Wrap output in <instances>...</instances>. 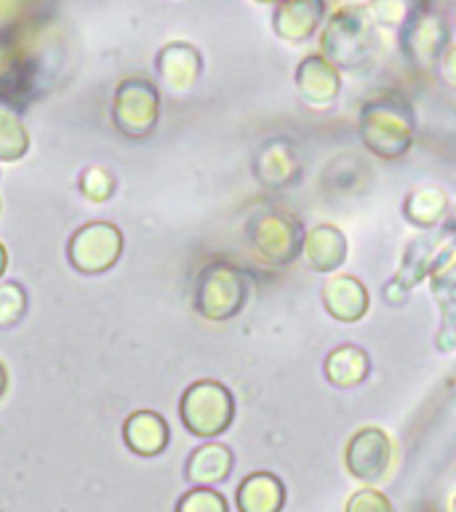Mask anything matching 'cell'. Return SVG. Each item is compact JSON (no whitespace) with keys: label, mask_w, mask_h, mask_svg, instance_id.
I'll return each mask as SVG.
<instances>
[{"label":"cell","mask_w":456,"mask_h":512,"mask_svg":"<svg viewBox=\"0 0 456 512\" xmlns=\"http://www.w3.org/2000/svg\"><path fill=\"white\" fill-rule=\"evenodd\" d=\"M326 0H280L272 11V32L291 46L307 43L326 24Z\"/></svg>","instance_id":"obj_12"},{"label":"cell","mask_w":456,"mask_h":512,"mask_svg":"<svg viewBox=\"0 0 456 512\" xmlns=\"http://www.w3.org/2000/svg\"><path fill=\"white\" fill-rule=\"evenodd\" d=\"M155 67H158L160 80L171 91H190L198 83L200 72H203V56L190 43L176 40V43H168V46L160 48Z\"/></svg>","instance_id":"obj_16"},{"label":"cell","mask_w":456,"mask_h":512,"mask_svg":"<svg viewBox=\"0 0 456 512\" xmlns=\"http://www.w3.org/2000/svg\"><path fill=\"white\" fill-rule=\"evenodd\" d=\"M294 86L299 99L310 110H328L342 94V72L336 70L320 51H315L296 64Z\"/></svg>","instance_id":"obj_11"},{"label":"cell","mask_w":456,"mask_h":512,"mask_svg":"<svg viewBox=\"0 0 456 512\" xmlns=\"http://www.w3.org/2000/svg\"><path fill=\"white\" fill-rule=\"evenodd\" d=\"M360 142L376 158L398 160L414 147L416 112L400 91H379L360 107Z\"/></svg>","instance_id":"obj_1"},{"label":"cell","mask_w":456,"mask_h":512,"mask_svg":"<svg viewBox=\"0 0 456 512\" xmlns=\"http://www.w3.org/2000/svg\"><path fill=\"white\" fill-rule=\"evenodd\" d=\"M240 512H280L286 507V486L275 472H251L235 494Z\"/></svg>","instance_id":"obj_18"},{"label":"cell","mask_w":456,"mask_h":512,"mask_svg":"<svg viewBox=\"0 0 456 512\" xmlns=\"http://www.w3.org/2000/svg\"><path fill=\"white\" fill-rule=\"evenodd\" d=\"M246 240L251 254L262 264L283 267L302 254L304 232L294 216L283 208H262L246 224Z\"/></svg>","instance_id":"obj_3"},{"label":"cell","mask_w":456,"mask_h":512,"mask_svg":"<svg viewBox=\"0 0 456 512\" xmlns=\"http://www.w3.org/2000/svg\"><path fill=\"white\" fill-rule=\"evenodd\" d=\"M256 176L264 187H272V190H280V187H288L299 176V155H296V147L288 139H270L264 144L259 155H256Z\"/></svg>","instance_id":"obj_17"},{"label":"cell","mask_w":456,"mask_h":512,"mask_svg":"<svg viewBox=\"0 0 456 512\" xmlns=\"http://www.w3.org/2000/svg\"><path fill=\"white\" fill-rule=\"evenodd\" d=\"M400 54L416 70L438 67L443 54L451 46V27L440 11L427 6L411 8V14L398 30Z\"/></svg>","instance_id":"obj_5"},{"label":"cell","mask_w":456,"mask_h":512,"mask_svg":"<svg viewBox=\"0 0 456 512\" xmlns=\"http://www.w3.org/2000/svg\"><path fill=\"white\" fill-rule=\"evenodd\" d=\"M6 384H8L6 366H3V363H0V398H3V392H6Z\"/></svg>","instance_id":"obj_31"},{"label":"cell","mask_w":456,"mask_h":512,"mask_svg":"<svg viewBox=\"0 0 456 512\" xmlns=\"http://www.w3.org/2000/svg\"><path fill=\"white\" fill-rule=\"evenodd\" d=\"M438 75L440 80H443V83H446V86L456 94V43H451L446 54H443V59H440Z\"/></svg>","instance_id":"obj_29"},{"label":"cell","mask_w":456,"mask_h":512,"mask_svg":"<svg viewBox=\"0 0 456 512\" xmlns=\"http://www.w3.org/2000/svg\"><path fill=\"white\" fill-rule=\"evenodd\" d=\"M232 464H235V456H232L230 446H224V443H203L187 459V480H190L192 486L214 488L216 483H224V480L230 478Z\"/></svg>","instance_id":"obj_20"},{"label":"cell","mask_w":456,"mask_h":512,"mask_svg":"<svg viewBox=\"0 0 456 512\" xmlns=\"http://www.w3.org/2000/svg\"><path fill=\"white\" fill-rule=\"evenodd\" d=\"M454 24H456V11H454Z\"/></svg>","instance_id":"obj_34"},{"label":"cell","mask_w":456,"mask_h":512,"mask_svg":"<svg viewBox=\"0 0 456 512\" xmlns=\"http://www.w3.org/2000/svg\"><path fill=\"white\" fill-rule=\"evenodd\" d=\"M30 147V136L14 107L0 104V160H19Z\"/></svg>","instance_id":"obj_23"},{"label":"cell","mask_w":456,"mask_h":512,"mask_svg":"<svg viewBox=\"0 0 456 512\" xmlns=\"http://www.w3.org/2000/svg\"><path fill=\"white\" fill-rule=\"evenodd\" d=\"M350 240L336 224H318L310 232H304L302 259L312 272H336L347 262Z\"/></svg>","instance_id":"obj_15"},{"label":"cell","mask_w":456,"mask_h":512,"mask_svg":"<svg viewBox=\"0 0 456 512\" xmlns=\"http://www.w3.org/2000/svg\"><path fill=\"white\" fill-rule=\"evenodd\" d=\"M323 307L339 323H358L368 312V288L355 275H331L320 288Z\"/></svg>","instance_id":"obj_13"},{"label":"cell","mask_w":456,"mask_h":512,"mask_svg":"<svg viewBox=\"0 0 456 512\" xmlns=\"http://www.w3.org/2000/svg\"><path fill=\"white\" fill-rule=\"evenodd\" d=\"M323 376L334 387H358L371 376V355L358 344H339L323 360Z\"/></svg>","instance_id":"obj_19"},{"label":"cell","mask_w":456,"mask_h":512,"mask_svg":"<svg viewBox=\"0 0 456 512\" xmlns=\"http://www.w3.org/2000/svg\"><path fill=\"white\" fill-rule=\"evenodd\" d=\"M160 118V94L150 80L131 78L123 80L115 91L112 102V120L120 134L131 139H144L158 126Z\"/></svg>","instance_id":"obj_8"},{"label":"cell","mask_w":456,"mask_h":512,"mask_svg":"<svg viewBox=\"0 0 456 512\" xmlns=\"http://www.w3.org/2000/svg\"><path fill=\"white\" fill-rule=\"evenodd\" d=\"M176 512H230V504L214 488L195 486L176 502Z\"/></svg>","instance_id":"obj_24"},{"label":"cell","mask_w":456,"mask_h":512,"mask_svg":"<svg viewBox=\"0 0 456 512\" xmlns=\"http://www.w3.org/2000/svg\"><path fill=\"white\" fill-rule=\"evenodd\" d=\"M179 416L184 427L198 438H216L230 430L235 419V398L232 392L216 379H200L184 390L179 400Z\"/></svg>","instance_id":"obj_4"},{"label":"cell","mask_w":456,"mask_h":512,"mask_svg":"<svg viewBox=\"0 0 456 512\" xmlns=\"http://www.w3.org/2000/svg\"><path fill=\"white\" fill-rule=\"evenodd\" d=\"M451 512H456V496H454V499H451Z\"/></svg>","instance_id":"obj_33"},{"label":"cell","mask_w":456,"mask_h":512,"mask_svg":"<svg viewBox=\"0 0 456 512\" xmlns=\"http://www.w3.org/2000/svg\"><path fill=\"white\" fill-rule=\"evenodd\" d=\"M27 310V294L19 283H0V328L19 323Z\"/></svg>","instance_id":"obj_25"},{"label":"cell","mask_w":456,"mask_h":512,"mask_svg":"<svg viewBox=\"0 0 456 512\" xmlns=\"http://www.w3.org/2000/svg\"><path fill=\"white\" fill-rule=\"evenodd\" d=\"M8 267V254H6V246L0 243V278H3V272H6Z\"/></svg>","instance_id":"obj_30"},{"label":"cell","mask_w":456,"mask_h":512,"mask_svg":"<svg viewBox=\"0 0 456 512\" xmlns=\"http://www.w3.org/2000/svg\"><path fill=\"white\" fill-rule=\"evenodd\" d=\"M440 238H430V235H422V238H414L403 251V259H400V267L395 272V278L387 283L384 288V299L387 302H403L411 288L419 283L422 278L430 275L432 259L438 254Z\"/></svg>","instance_id":"obj_14"},{"label":"cell","mask_w":456,"mask_h":512,"mask_svg":"<svg viewBox=\"0 0 456 512\" xmlns=\"http://www.w3.org/2000/svg\"><path fill=\"white\" fill-rule=\"evenodd\" d=\"M123 254V232L110 222H91L70 238L67 256L83 275H99L110 270Z\"/></svg>","instance_id":"obj_9"},{"label":"cell","mask_w":456,"mask_h":512,"mask_svg":"<svg viewBox=\"0 0 456 512\" xmlns=\"http://www.w3.org/2000/svg\"><path fill=\"white\" fill-rule=\"evenodd\" d=\"M430 288L440 307V328L435 334V347L440 352L456 350V238L448 246L438 248L430 267Z\"/></svg>","instance_id":"obj_10"},{"label":"cell","mask_w":456,"mask_h":512,"mask_svg":"<svg viewBox=\"0 0 456 512\" xmlns=\"http://www.w3.org/2000/svg\"><path fill=\"white\" fill-rule=\"evenodd\" d=\"M248 299L246 272L238 270L230 262H211L200 272L198 288H195V310L208 320L235 318Z\"/></svg>","instance_id":"obj_6"},{"label":"cell","mask_w":456,"mask_h":512,"mask_svg":"<svg viewBox=\"0 0 456 512\" xmlns=\"http://www.w3.org/2000/svg\"><path fill=\"white\" fill-rule=\"evenodd\" d=\"M80 190L86 195L88 200H94V203H104V200L110 198L112 190H115V179H112L110 171H104V168H88L83 179H80Z\"/></svg>","instance_id":"obj_27"},{"label":"cell","mask_w":456,"mask_h":512,"mask_svg":"<svg viewBox=\"0 0 456 512\" xmlns=\"http://www.w3.org/2000/svg\"><path fill=\"white\" fill-rule=\"evenodd\" d=\"M392 464H395V446L382 427H360L352 432L344 446V467L352 478L366 486H379L382 480L390 478Z\"/></svg>","instance_id":"obj_7"},{"label":"cell","mask_w":456,"mask_h":512,"mask_svg":"<svg viewBox=\"0 0 456 512\" xmlns=\"http://www.w3.org/2000/svg\"><path fill=\"white\" fill-rule=\"evenodd\" d=\"M368 14L374 19L376 27H387V30H400L403 22L411 14V8H408L406 0H371L368 3Z\"/></svg>","instance_id":"obj_26"},{"label":"cell","mask_w":456,"mask_h":512,"mask_svg":"<svg viewBox=\"0 0 456 512\" xmlns=\"http://www.w3.org/2000/svg\"><path fill=\"white\" fill-rule=\"evenodd\" d=\"M376 24L368 14V6L347 3L331 11L320 30V54L339 72H360L374 62Z\"/></svg>","instance_id":"obj_2"},{"label":"cell","mask_w":456,"mask_h":512,"mask_svg":"<svg viewBox=\"0 0 456 512\" xmlns=\"http://www.w3.org/2000/svg\"><path fill=\"white\" fill-rule=\"evenodd\" d=\"M123 438L126 446L139 456H158L163 454V448L168 446V432L166 419L155 411H136L126 419L123 427Z\"/></svg>","instance_id":"obj_21"},{"label":"cell","mask_w":456,"mask_h":512,"mask_svg":"<svg viewBox=\"0 0 456 512\" xmlns=\"http://www.w3.org/2000/svg\"><path fill=\"white\" fill-rule=\"evenodd\" d=\"M254 3H259V6H278L280 0H254Z\"/></svg>","instance_id":"obj_32"},{"label":"cell","mask_w":456,"mask_h":512,"mask_svg":"<svg viewBox=\"0 0 456 512\" xmlns=\"http://www.w3.org/2000/svg\"><path fill=\"white\" fill-rule=\"evenodd\" d=\"M448 195L440 187H416L403 200V216L419 230H432L446 219Z\"/></svg>","instance_id":"obj_22"},{"label":"cell","mask_w":456,"mask_h":512,"mask_svg":"<svg viewBox=\"0 0 456 512\" xmlns=\"http://www.w3.org/2000/svg\"><path fill=\"white\" fill-rule=\"evenodd\" d=\"M344 512H392V502L374 486H366L347 499Z\"/></svg>","instance_id":"obj_28"}]
</instances>
